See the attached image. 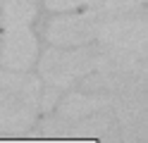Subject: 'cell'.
<instances>
[{
    "instance_id": "obj_2",
    "label": "cell",
    "mask_w": 148,
    "mask_h": 143,
    "mask_svg": "<svg viewBox=\"0 0 148 143\" xmlns=\"http://www.w3.org/2000/svg\"><path fill=\"white\" fill-rule=\"evenodd\" d=\"M36 7L31 0H3L0 3V62L5 69L24 72L38 55V43L31 31Z\"/></svg>"
},
{
    "instance_id": "obj_5",
    "label": "cell",
    "mask_w": 148,
    "mask_h": 143,
    "mask_svg": "<svg viewBox=\"0 0 148 143\" xmlns=\"http://www.w3.org/2000/svg\"><path fill=\"white\" fill-rule=\"evenodd\" d=\"M93 43L110 48V50L148 55V14H146V7L105 22L100 26Z\"/></svg>"
},
{
    "instance_id": "obj_1",
    "label": "cell",
    "mask_w": 148,
    "mask_h": 143,
    "mask_svg": "<svg viewBox=\"0 0 148 143\" xmlns=\"http://www.w3.org/2000/svg\"><path fill=\"white\" fill-rule=\"evenodd\" d=\"M41 79L26 72H0V136L29 133L41 114Z\"/></svg>"
},
{
    "instance_id": "obj_7",
    "label": "cell",
    "mask_w": 148,
    "mask_h": 143,
    "mask_svg": "<svg viewBox=\"0 0 148 143\" xmlns=\"http://www.w3.org/2000/svg\"><path fill=\"white\" fill-rule=\"evenodd\" d=\"M31 3H36V0H31Z\"/></svg>"
},
{
    "instance_id": "obj_4",
    "label": "cell",
    "mask_w": 148,
    "mask_h": 143,
    "mask_svg": "<svg viewBox=\"0 0 148 143\" xmlns=\"http://www.w3.org/2000/svg\"><path fill=\"white\" fill-rule=\"evenodd\" d=\"M108 22V17L98 10V5L84 7L79 14H62L55 17L45 24V41L55 48H77V45H88L96 41L100 26Z\"/></svg>"
},
{
    "instance_id": "obj_8",
    "label": "cell",
    "mask_w": 148,
    "mask_h": 143,
    "mask_svg": "<svg viewBox=\"0 0 148 143\" xmlns=\"http://www.w3.org/2000/svg\"><path fill=\"white\" fill-rule=\"evenodd\" d=\"M0 3H3V0H0Z\"/></svg>"
},
{
    "instance_id": "obj_3",
    "label": "cell",
    "mask_w": 148,
    "mask_h": 143,
    "mask_svg": "<svg viewBox=\"0 0 148 143\" xmlns=\"http://www.w3.org/2000/svg\"><path fill=\"white\" fill-rule=\"evenodd\" d=\"M41 79L48 81L50 88H58L60 93L74 88L84 76L98 69V48L88 45H77L74 50H60L50 48L38 62Z\"/></svg>"
},
{
    "instance_id": "obj_6",
    "label": "cell",
    "mask_w": 148,
    "mask_h": 143,
    "mask_svg": "<svg viewBox=\"0 0 148 143\" xmlns=\"http://www.w3.org/2000/svg\"><path fill=\"white\" fill-rule=\"evenodd\" d=\"M93 3H98V0H45V7L50 12H77V10H84Z\"/></svg>"
}]
</instances>
